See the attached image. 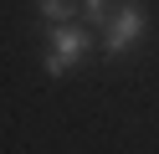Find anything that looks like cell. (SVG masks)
<instances>
[{
	"label": "cell",
	"mask_w": 159,
	"mask_h": 154,
	"mask_svg": "<svg viewBox=\"0 0 159 154\" xmlns=\"http://www.w3.org/2000/svg\"><path fill=\"white\" fill-rule=\"evenodd\" d=\"M46 36H52V51H46V62H41V67H46V77H62V72L72 67V62H82V57H87V46H93V36H87L77 21L52 26Z\"/></svg>",
	"instance_id": "1"
},
{
	"label": "cell",
	"mask_w": 159,
	"mask_h": 154,
	"mask_svg": "<svg viewBox=\"0 0 159 154\" xmlns=\"http://www.w3.org/2000/svg\"><path fill=\"white\" fill-rule=\"evenodd\" d=\"M103 31H108L103 46L113 51V57H118V51H128L139 36H144V5H134V0H128V5H118V10H113V21H108Z\"/></svg>",
	"instance_id": "2"
},
{
	"label": "cell",
	"mask_w": 159,
	"mask_h": 154,
	"mask_svg": "<svg viewBox=\"0 0 159 154\" xmlns=\"http://www.w3.org/2000/svg\"><path fill=\"white\" fill-rule=\"evenodd\" d=\"M36 10H41L52 26H67V21H77V0H36Z\"/></svg>",
	"instance_id": "3"
},
{
	"label": "cell",
	"mask_w": 159,
	"mask_h": 154,
	"mask_svg": "<svg viewBox=\"0 0 159 154\" xmlns=\"http://www.w3.org/2000/svg\"><path fill=\"white\" fill-rule=\"evenodd\" d=\"M113 21V0H82V26H108Z\"/></svg>",
	"instance_id": "4"
}]
</instances>
